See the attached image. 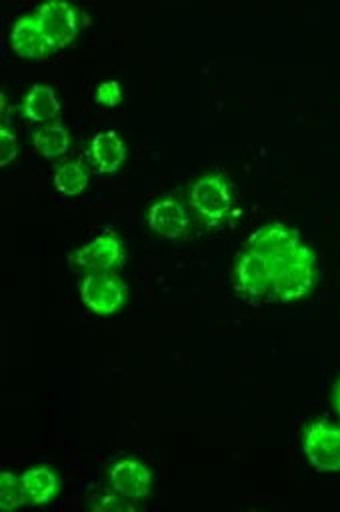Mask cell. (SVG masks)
Here are the masks:
<instances>
[{
  "mask_svg": "<svg viewBox=\"0 0 340 512\" xmlns=\"http://www.w3.org/2000/svg\"><path fill=\"white\" fill-rule=\"evenodd\" d=\"M152 482L150 468L132 456L118 458L108 468V488L132 504L150 496Z\"/></svg>",
  "mask_w": 340,
  "mask_h": 512,
  "instance_id": "8",
  "label": "cell"
},
{
  "mask_svg": "<svg viewBox=\"0 0 340 512\" xmlns=\"http://www.w3.org/2000/svg\"><path fill=\"white\" fill-rule=\"evenodd\" d=\"M302 452L314 470L340 472V424L310 422L302 434Z\"/></svg>",
  "mask_w": 340,
  "mask_h": 512,
  "instance_id": "5",
  "label": "cell"
},
{
  "mask_svg": "<svg viewBox=\"0 0 340 512\" xmlns=\"http://www.w3.org/2000/svg\"><path fill=\"white\" fill-rule=\"evenodd\" d=\"M10 46L22 58H44L54 50L34 12L22 14L12 24Z\"/></svg>",
  "mask_w": 340,
  "mask_h": 512,
  "instance_id": "11",
  "label": "cell"
},
{
  "mask_svg": "<svg viewBox=\"0 0 340 512\" xmlns=\"http://www.w3.org/2000/svg\"><path fill=\"white\" fill-rule=\"evenodd\" d=\"M334 410L340 416V378L334 384Z\"/></svg>",
  "mask_w": 340,
  "mask_h": 512,
  "instance_id": "21",
  "label": "cell"
},
{
  "mask_svg": "<svg viewBox=\"0 0 340 512\" xmlns=\"http://www.w3.org/2000/svg\"><path fill=\"white\" fill-rule=\"evenodd\" d=\"M88 160L98 174H114L126 160V144L116 130L96 132L88 146Z\"/></svg>",
  "mask_w": 340,
  "mask_h": 512,
  "instance_id": "12",
  "label": "cell"
},
{
  "mask_svg": "<svg viewBox=\"0 0 340 512\" xmlns=\"http://www.w3.org/2000/svg\"><path fill=\"white\" fill-rule=\"evenodd\" d=\"M20 152V144L18 138L14 134V130L10 128V124H2L0 126V166H10L16 156Z\"/></svg>",
  "mask_w": 340,
  "mask_h": 512,
  "instance_id": "19",
  "label": "cell"
},
{
  "mask_svg": "<svg viewBox=\"0 0 340 512\" xmlns=\"http://www.w3.org/2000/svg\"><path fill=\"white\" fill-rule=\"evenodd\" d=\"M70 140L72 138H70L68 128L58 120L52 124L38 126L32 136V146L44 160H54L68 152Z\"/></svg>",
  "mask_w": 340,
  "mask_h": 512,
  "instance_id": "15",
  "label": "cell"
},
{
  "mask_svg": "<svg viewBox=\"0 0 340 512\" xmlns=\"http://www.w3.org/2000/svg\"><path fill=\"white\" fill-rule=\"evenodd\" d=\"M300 242H302V238L296 228H292L284 222H268V224L256 228L248 236L244 246L262 252L272 264V262L288 256Z\"/></svg>",
  "mask_w": 340,
  "mask_h": 512,
  "instance_id": "10",
  "label": "cell"
},
{
  "mask_svg": "<svg viewBox=\"0 0 340 512\" xmlns=\"http://www.w3.org/2000/svg\"><path fill=\"white\" fill-rule=\"evenodd\" d=\"M90 184V172L82 160H64L52 172V186L62 196H78Z\"/></svg>",
  "mask_w": 340,
  "mask_h": 512,
  "instance_id": "16",
  "label": "cell"
},
{
  "mask_svg": "<svg viewBox=\"0 0 340 512\" xmlns=\"http://www.w3.org/2000/svg\"><path fill=\"white\" fill-rule=\"evenodd\" d=\"M78 294L92 314L112 316L128 298V288L116 272H88L78 282Z\"/></svg>",
  "mask_w": 340,
  "mask_h": 512,
  "instance_id": "4",
  "label": "cell"
},
{
  "mask_svg": "<svg viewBox=\"0 0 340 512\" xmlns=\"http://www.w3.org/2000/svg\"><path fill=\"white\" fill-rule=\"evenodd\" d=\"M22 490L28 506H44L58 494V476L52 472V468L38 464L30 466L20 474Z\"/></svg>",
  "mask_w": 340,
  "mask_h": 512,
  "instance_id": "14",
  "label": "cell"
},
{
  "mask_svg": "<svg viewBox=\"0 0 340 512\" xmlns=\"http://www.w3.org/2000/svg\"><path fill=\"white\" fill-rule=\"evenodd\" d=\"M34 14L54 50L66 48L78 36L80 14L74 4L64 0H50L40 4Z\"/></svg>",
  "mask_w": 340,
  "mask_h": 512,
  "instance_id": "7",
  "label": "cell"
},
{
  "mask_svg": "<svg viewBox=\"0 0 340 512\" xmlns=\"http://www.w3.org/2000/svg\"><path fill=\"white\" fill-rule=\"evenodd\" d=\"M90 508L102 510V512H112V510H130V508H134V504L124 500L122 496H118L112 488H108L106 492H98V494L90 496Z\"/></svg>",
  "mask_w": 340,
  "mask_h": 512,
  "instance_id": "18",
  "label": "cell"
},
{
  "mask_svg": "<svg viewBox=\"0 0 340 512\" xmlns=\"http://www.w3.org/2000/svg\"><path fill=\"white\" fill-rule=\"evenodd\" d=\"M146 224L156 236L164 240H178L190 230V214L182 200L176 196H164L148 206Z\"/></svg>",
  "mask_w": 340,
  "mask_h": 512,
  "instance_id": "9",
  "label": "cell"
},
{
  "mask_svg": "<svg viewBox=\"0 0 340 512\" xmlns=\"http://www.w3.org/2000/svg\"><path fill=\"white\" fill-rule=\"evenodd\" d=\"M272 266V286L268 300L280 304L296 302L308 296L318 284V258L314 250L300 242L288 256L276 260Z\"/></svg>",
  "mask_w": 340,
  "mask_h": 512,
  "instance_id": "1",
  "label": "cell"
},
{
  "mask_svg": "<svg viewBox=\"0 0 340 512\" xmlns=\"http://www.w3.org/2000/svg\"><path fill=\"white\" fill-rule=\"evenodd\" d=\"M20 108H22V116L26 120L40 124V126L58 122V116L62 110L56 90L44 82H36L26 90Z\"/></svg>",
  "mask_w": 340,
  "mask_h": 512,
  "instance_id": "13",
  "label": "cell"
},
{
  "mask_svg": "<svg viewBox=\"0 0 340 512\" xmlns=\"http://www.w3.org/2000/svg\"><path fill=\"white\" fill-rule=\"evenodd\" d=\"M94 100L100 106L106 108H114L122 102V86L118 80H104L102 84H98L96 92H94Z\"/></svg>",
  "mask_w": 340,
  "mask_h": 512,
  "instance_id": "20",
  "label": "cell"
},
{
  "mask_svg": "<svg viewBox=\"0 0 340 512\" xmlns=\"http://www.w3.org/2000/svg\"><path fill=\"white\" fill-rule=\"evenodd\" d=\"M190 208L208 228L222 226L234 212V190L220 172H206L194 180L188 192Z\"/></svg>",
  "mask_w": 340,
  "mask_h": 512,
  "instance_id": "2",
  "label": "cell"
},
{
  "mask_svg": "<svg viewBox=\"0 0 340 512\" xmlns=\"http://www.w3.org/2000/svg\"><path fill=\"white\" fill-rule=\"evenodd\" d=\"M26 504L24 490H22V480L10 470L0 472V508L4 512H12L20 506Z\"/></svg>",
  "mask_w": 340,
  "mask_h": 512,
  "instance_id": "17",
  "label": "cell"
},
{
  "mask_svg": "<svg viewBox=\"0 0 340 512\" xmlns=\"http://www.w3.org/2000/svg\"><path fill=\"white\" fill-rule=\"evenodd\" d=\"M272 286V266L270 260L254 250L244 246L232 268V288L234 292L252 304H258L262 300H268Z\"/></svg>",
  "mask_w": 340,
  "mask_h": 512,
  "instance_id": "3",
  "label": "cell"
},
{
  "mask_svg": "<svg viewBox=\"0 0 340 512\" xmlns=\"http://www.w3.org/2000/svg\"><path fill=\"white\" fill-rule=\"evenodd\" d=\"M126 252L122 242L112 234H100L88 240L86 244L78 246L70 256L68 262L76 270L88 272H116L124 264Z\"/></svg>",
  "mask_w": 340,
  "mask_h": 512,
  "instance_id": "6",
  "label": "cell"
}]
</instances>
